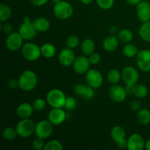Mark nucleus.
<instances>
[{
    "instance_id": "42",
    "label": "nucleus",
    "mask_w": 150,
    "mask_h": 150,
    "mask_svg": "<svg viewBox=\"0 0 150 150\" xmlns=\"http://www.w3.org/2000/svg\"><path fill=\"white\" fill-rule=\"evenodd\" d=\"M48 1L49 0H29V1L36 7H41V6L45 5L48 3Z\"/></svg>"
},
{
    "instance_id": "23",
    "label": "nucleus",
    "mask_w": 150,
    "mask_h": 150,
    "mask_svg": "<svg viewBox=\"0 0 150 150\" xmlns=\"http://www.w3.org/2000/svg\"><path fill=\"white\" fill-rule=\"evenodd\" d=\"M41 55L45 59H51L55 57L57 49L54 44L51 42H45L40 46Z\"/></svg>"
},
{
    "instance_id": "36",
    "label": "nucleus",
    "mask_w": 150,
    "mask_h": 150,
    "mask_svg": "<svg viewBox=\"0 0 150 150\" xmlns=\"http://www.w3.org/2000/svg\"><path fill=\"white\" fill-rule=\"evenodd\" d=\"M98 7L103 10H108L113 7L114 0H96Z\"/></svg>"
},
{
    "instance_id": "19",
    "label": "nucleus",
    "mask_w": 150,
    "mask_h": 150,
    "mask_svg": "<svg viewBox=\"0 0 150 150\" xmlns=\"http://www.w3.org/2000/svg\"><path fill=\"white\" fill-rule=\"evenodd\" d=\"M145 141L139 133H133L127 139V149L128 150H142L145 148Z\"/></svg>"
},
{
    "instance_id": "17",
    "label": "nucleus",
    "mask_w": 150,
    "mask_h": 150,
    "mask_svg": "<svg viewBox=\"0 0 150 150\" xmlns=\"http://www.w3.org/2000/svg\"><path fill=\"white\" fill-rule=\"evenodd\" d=\"M73 89L76 95L81 96L84 100H92L95 95V89L89 86L87 83L86 84L77 83L75 85Z\"/></svg>"
},
{
    "instance_id": "16",
    "label": "nucleus",
    "mask_w": 150,
    "mask_h": 150,
    "mask_svg": "<svg viewBox=\"0 0 150 150\" xmlns=\"http://www.w3.org/2000/svg\"><path fill=\"white\" fill-rule=\"evenodd\" d=\"M76 57L73 49L69 48H63L59 54L58 60L60 64L64 67H70L73 65Z\"/></svg>"
},
{
    "instance_id": "21",
    "label": "nucleus",
    "mask_w": 150,
    "mask_h": 150,
    "mask_svg": "<svg viewBox=\"0 0 150 150\" xmlns=\"http://www.w3.org/2000/svg\"><path fill=\"white\" fill-rule=\"evenodd\" d=\"M119 42L120 40L118 37L113 35H109L103 41V48L106 52H114L118 48Z\"/></svg>"
},
{
    "instance_id": "45",
    "label": "nucleus",
    "mask_w": 150,
    "mask_h": 150,
    "mask_svg": "<svg viewBox=\"0 0 150 150\" xmlns=\"http://www.w3.org/2000/svg\"><path fill=\"white\" fill-rule=\"evenodd\" d=\"M80 1L83 4H90L91 3L93 2L94 0H80Z\"/></svg>"
},
{
    "instance_id": "18",
    "label": "nucleus",
    "mask_w": 150,
    "mask_h": 150,
    "mask_svg": "<svg viewBox=\"0 0 150 150\" xmlns=\"http://www.w3.org/2000/svg\"><path fill=\"white\" fill-rule=\"evenodd\" d=\"M136 13L139 20L142 23L150 21V3L142 0L136 5Z\"/></svg>"
},
{
    "instance_id": "9",
    "label": "nucleus",
    "mask_w": 150,
    "mask_h": 150,
    "mask_svg": "<svg viewBox=\"0 0 150 150\" xmlns=\"http://www.w3.org/2000/svg\"><path fill=\"white\" fill-rule=\"evenodd\" d=\"M86 83L93 89H99L103 83V76L102 73L95 69H89L85 74Z\"/></svg>"
},
{
    "instance_id": "41",
    "label": "nucleus",
    "mask_w": 150,
    "mask_h": 150,
    "mask_svg": "<svg viewBox=\"0 0 150 150\" xmlns=\"http://www.w3.org/2000/svg\"><path fill=\"white\" fill-rule=\"evenodd\" d=\"M130 108H131L133 111H139V110L142 108V104H141V103L139 102V100H133L130 103Z\"/></svg>"
},
{
    "instance_id": "27",
    "label": "nucleus",
    "mask_w": 150,
    "mask_h": 150,
    "mask_svg": "<svg viewBox=\"0 0 150 150\" xmlns=\"http://www.w3.org/2000/svg\"><path fill=\"white\" fill-rule=\"evenodd\" d=\"M122 53L127 58H133L137 56L138 53H139V50L138 48L133 43H126L125 46L123 47Z\"/></svg>"
},
{
    "instance_id": "33",
    "label": "nucleus",
    "mask_w": 150,
    "mask_h": 150,
    "mask_svg": "<svg viewBox=\"0 0 150 150\" xmlns=\"http://www.w3.org/2000/svg\"><path fill=\"white\" fill-rule=\"evenodd\" d=\"M79 43H80L79 38L77 35H70V36L66 39L65 41L66 47L70 48V49H74V48H77V47L79 46Z\"/></svg>"
},
{
    "instance_id": "22",
    "label": "nucleus",
    "mask_w": 150,
    "mask_h": 150,
    "mask_svg": "<svg viewBox=\"0 0 150 150\" xmlns=\"http://www.w3.org/2000/svg\"><path fill=\"white\" fill-rule=\"evenodd\" d=\"M32 23H33L34 26H35L38 32H41V33L47 32L50 29V26H51L49 20L44 17L38 18L35 19L32 21Z\"/></svg>"
},
{
    "instance_id": "47",
    "label": "nucleus",
    "mask_w": 150,
    "mask_h": 150,
    "mask_svg": "<svg viewBox=\"0 0 150 150\" xmlns=\"http://www.w3.org/2000/svg\"><path fill=\"white\" fill-rule=\"evenodd\" d=\"M23 22H32V21H31V18L29 16H26V17H24V18H23Z\"/></svg>"
},
{
    "instance_id": "35",
    "label": "nucleus",
    "mask_w": 150,
    "mask_h": 150,
    "mask_svg": "<svg viewBox=\"0 0 150 150\" xmlns=\"http://www.w3.org/2000/svg\"><path fill=\"white\" fill-rule=\"evenodd\" d=\"M47 104H48V103H47L46 99L45 100L43 99V98H37V99H35V100L33 101V104H32V105H33L35 111H43V110L45 109Z\"/></svg>"
},
{
    "instance_id": "15",
    "label": "nucleus",
    "mask_w": 150,
    "mask_h": 150,
    "mask_svg": "<svg viewBox=\"0 0 150 150\" xmlns=\"http://www.w3.org/2000/svg\"><path fill=\"white\" fill-rule=\"evenodd\" d=\"M18 32L24 40H31L37 35L38 31L32 22H23L19 26Z\"/></svg>"
},
{
    "instance_id": "32",
    "label": "nucleus",
    "mask_w": 150,
    "mask_h": 150,
    "mask_svg": "<svg viewBox=\"0 0 150 150\" xmlns=\"http://www.w3.org/2000/svg\"><path fill=\"white\" fill-rule=\"evenodd\" d=\"M18 133L16 127H6L2 130V136L6 141H13L17 137Z\"/></svg>"
},
{
    "instance_id": "2",
    "label": "nucleus",
    "mask_w": 150,
    "mask_h": 150,
    "mask_svg": "<svg viewBox=\"0 0 150 150\" xmlns=\"http://www.w3.org/2000/svg\"><path fill=\"white\" fill-rule=\"evenodd\" d=\"M67 96L64 92L59 89H52L46 95L48 105L51 108H64Z\"/></svg>"
},
{
    "instance_id": "10",
    "label": "nucleus",
    "mask_w": 150,
    "mask_h": 150,
    "mask_svg": "<svg viewBox=\"0 0 150 150\" xmlns=\"http://www.w3.org/2000/svg\"><path fill=\"white\" fill-rule=\"evenodd\" d=\"M23 40H24L18 32H13L7 35L5 40V45L9 51H16L22 48Z\"/></svg>"
},
{
    "instance_id": "39",
    "label": "nucleus",
    "mask_w": 150,
    "mask_h": 150,
    "mask_svg": "<svg viewBox=\"0 0 150 150\" xmlns=\"http://www.w3.org/2000/svg\"><path fill=\"white\" fill-rule=\"evenodd\" d=\"M89 62H90L91 64L92 65H97V64H99L101 61V56L98 53H92L91 55H89Z\"/></svg>"
},
{
    "instance_id": "7",
    "label": "nucleus",
    "mask_w": 150,
    "mask_h": 150,
    "mask_svg": "<svg viewBox=\"0 0 150 150\" xmlns=\"http://www.w3.org/2000/svg\"><path fill=\"white\" fill-rule=\"evenodd\" d=\"M121 73L122 79L126 86H133L139 82V73L133 66H126Z\"/></svg>"
},
{
    "instance_id": "13",
    "label": "nucleus",
    "mask_w": 150,
    "mask_h": 150,
    "mask_svg": "<svg viewBox=\"0 0 150 150\" xmlns=\"http://www.w3.org/2000/svg\"><path fill=\"white\" fill-rule=\"evenodd\" d=\"M90 65L89 57L81 55L76 57L72 67L77 74H86V72L90 69Z\"/></svg>"
},
{
    "instance_id": "20",
    "label": "nucleus",
    "mask_w": 150,
    "mask_h": 150,
    "mask_svg": "<svg viewBox=\"0 0 150 150\" xmlns=\"http://www.w3.org/2000/svg\"><path fill=\"white\" fill-rule=\"evenodd\" d=\"M33 105L27 102H23L19 104L16 108V114L21 119L30 118L34 112Z\"/></svg>"
},
{
    "instance_id": "11",
    "label": "nucleus",
    "mask_w": 150,
    "mask_h": 150,
    "mask_svg": "<svg viewBox=\"0 0 150 150\" xmlns=\"http://www.w3.org/2000/svg\"><path fill=\"white\" fill-rule=\"evenodd\" d=\"M136 64L142 72H150V50L142 49L139 51L136 57Z\"/></svg>"
},
{
    "instance_id": "28",
    "label": "nucleus",
    "mask_w": 150,
    "mask_h": 150,
    "mask_svg": "<svg viewBox=\"0 0 150 150\" xmlns=\"http://www.w3.org/2000/svg\"><path fill=\"white\" fill-rule=\"evenodd\" d=\"M137 120L140 124L148 125L150 123V111L147 108H141L137 113Z\"/></svg>"
},
{
    "instance_id": "25",
    "label": "nucleus",
    "mask_w": 150,
    "mask_h": 150,
    "mask_svg": "<svg viewBox=\"0 0 150 150\" xmlns=\"http://www.w3.org/2000/svg\"><path fill=\"white\" fill-rule=\"evenodd\" d=\"M149 94V89L146 85L143 83H136L133 86V95L139 99L146 98Z\"/></svg>"
},
{
    "instance_id": "38",
    "label": "nucleus",
    "mask_w": 150,
    "mask_h": 150,
    "mask_svg": "<svg viewBox=\"0 0 150 150\" xmlns=\"http://www.w3.org/2000/svg\"><path fill=\"white\" fill-rule=\"evenodd\" d=\"M32 147H33L34 149L36 150H41L45 148V143L44 142V139H41V138L37 137L36 139H35L32 142Z\"/></svg>"
},
{
    "instance_id": "48",
    "label": "nucleus",
    "mask_w": 150,
    "mask_h": 150,
    "mask_svg": "<svg viewBox=\"0 0 150 150\" xmlns=\"http://www.w3.org/2000/svg\"><path fill=\"white\" fill-rule=\"evenodd\" d=\"M51 1H52L53 3H54V4H57V3L59 2V1H61L62 0H51Z\"/></svg>"
},
{
    "instance_id": "29",
    "label": "nucleus",
    "mask_w": 150,
    "mask_h": 150,
    "mask_svg": "<svg viewBox=\"0 0 150 150\" xmlns=\"http://www.w3.org/2000/svg\"><path fill=\"white\" fill-rule=\"evenodd\" d=\"M122 79V73L117 69H111L107 73V80L111 84H118Z\"/></svg>"
},
{
    "instance_id": "6",
    "label": "nucleus",
    "mask_w": 150,
    "mask_h": 150,
    "mask_svg": "<svg viewBox=\"0 0 150 150\" xmlns=\"http://www.w3.org/2000/svg\"><path fill=\"white\" fill-rule=\"evenodd\" d=\"M54 132V125L48 120H42L36 123L35 134L37 137L47 139L51 137Z\"/></svg>"
},
{
    "instance_id": "34",
    "label": "nucleus",
    "mask_w": 150,
    "mask_h": 150,
    "mask_svg": "<svg viewBox=\"0 0 150 150\" xmlns=\"http://www.w3.org/2000/svg\"><path fill=\"white\" fill-rule=\"evenodd\" d=\"M63 145L59 141L53 139L45 143L44 150H62Z\"/></svg>"
},
{
    "instance_id": "3",
    "label": "nucleus",
    "mask_w": 150,
    "mask_h": 150,
    "mask_svg": "<svg viewBox=\"0 0 150 150\" xmlns=\"http://www.w3.org/2000/svg\"><path fill=\"white\" fill-rule=\"evenodd\" d=\"M21 55L23 58L29 62H35L41 57L40 46L35 42H28L23 44L21 48Z\"/></svg>"
},
{
    "instance_id": "40",
    "label": "nucleus",
    "mask_w": 150,
    "mask_h": 150,
    "mask_svg": "<svg viewBox=\"0 0 150 150\" xmlns=\"http://www.w3.org/2000/svg\"><path fill=\"white\" fill-rule=\"evenodd\" d=\"M1 31L4 34L9 35L11 32H13V26L10 23H7V22H1Z\"/></svg>"
},
{
    "instance_id": "37",
    "label": "nucleus",
    "mask_w": 150,
    "mask_h": 150,
    "mask_svg": "<svg viewBox=\"0 0 150 150\" xmlns=\"http://www.w3.org/2000/svg\"><path fill=\"white\" fill-rule=\"evenodd\" d=\"M77 106V101L74 97H67L64 108L66 111H73Z\"/></svg>"
},
{
    "instance_id": "31",
    "label": "nucleus",
    "mask_w": 150,
    "mask_h": 150,
    "mask_svg": "<svg viewBox=\"0 0 150 150\" xmlns=\"http://www.w3.org/2000/svg\"><path fill=\"white\" fill-rule=\"evenodd\" d=\"M118 38L120 41L124 43H129L133 39V33L131 30L128 29H121L118 32Z\"/></svg>"
},
{
    "instance_id": "14",
    "label": "nucleus",
    "mask_w": 150,
    "mask_h": 150,
    "mask_svg": "<svg viewBox=\"0 0 150 150\" xmlns=\"http://www.w3.org/2000/svg\"><path fill=\"white\" fill-rule=\"evenodd\" d=\"M67 119V113L64 108H52L48 115V120L54 125H62Z\"/></svg>"
},
{
    "instance_id": "43",
    "label": "nucleus",
    "mask_w": 150,
    "mask_h": 150,
    "mask_svg": "<svg viewBox=\"0 0 150 150\" xmlns=\"http://www.w3.org/2000/svg\"><path fill=\"white\" fill-rule=\"evenodd\" d=\"M7 86H8V87L10 88V89H14L18 86V80H16V79H10V80H9V81L7 82Z\"/></svg>"
},
{
    "instance_id": "1",
    "label": "nucleus",
    "mask_w": 150,
    "mask_h": 150,
    "mask_svg": "<svg viewBox=\"0 0 150 150\" xmlns=\"http://www.w3.org/2000/svg\"><path fill=\"white\" fill-rule=\"evenodd\" d=\"M18 81L19 89L24 92H30L36 88L38 83V78L35 71L26 70L21 73Z\"/></svg>"
},
{
    "instance_id": "30",
    "label": "nucleus",
    "mask_w": 150,
    "mask_h": 150,
    "mask_svg": "<svg viewBox=\"0 0 150 150\" xmlns=\"http://www.w3.org/2000/svg\"><path fill=\"white\" fill-rule=\"evenodd\" d=\"M12 16L11 7L5 3L0 4V21L1 22H6Z\"/></svg>"
},
{
    "instance_id": "26",
    "label": "nucleus",
    "mask_w": 150,
    "mask_h": 150,
    "mask_svg": "<svg viewBox=\"0 0 150 150\" xmlns=\"http://www.w3.org/2000/svg\"><path fill=\"white\" fill-rule=\"evenodd\" d=\"M139 34L142 40L150 42V21L142 23L139 28Z\"/></svg>"
},
{
    "instance_id": "12",
    "label": "nucleus",
    "mask_w": 150,
    "mask_h": 150,
    "mask_svg": "<svg viewBox=\"0 0 150 150\" xmlns=\"http://www.w3.org/2000/svg\"><path fill=\"white\" fill-rule=\"evenodd\" d=\"M108 95L114 102L122 103L127 98V92L125 87H123L119 84H114L110 87Z\"/></svg>"
},
{
    "instance_id": "4",
    "label": "nucleus",
    "mask_w": 150,
    "mask_h": 150,
    "mask_svg": "<svg viewBox=\"0 0 150 150\" xmlns=\"http://www.w3.org/2000/svg\"><path fill=\"white\" fill-rule=\"evenodd\" d=\"M36 124L30 118L21 119L16 126L18 136L23 139H26L35 133Z\"/></svg>"
},
{
    "instance_id": "44",
    "label": "nucleus",
    "mask_w": 150,
    "mask_h": 150,
    "mask_svg": "<svg viewBox=\"0 0 150 150\" xmlns=\"http://www.w3.org/2000/svg\"><path fill=\"white\" fill-rule=\"evenodd\" d=\"M142 1V0H126V1H127L129 4H130V5H136V6L138 4H139Z\"/></svg>"
},
{
    "instance_id": "24",
    "label": "nucleus",
    "mask_w": 150,
    "mask_h": 150,
    "mask_svg": "<svg viewBox=\"0 0 150 150\" xmlns=\"http://www.w3.org/2000/svg\"><path fill=\"white\" fill-rule=\"evenodd\" d=\"M95 42L90 38H86L81 43V50L83 55L89 57V55L95 52Z\"/></svg>"
},
{
    "instance_id": "5",
    "label": "nucleus",
    "mask_w": 150,
    "mask_h": 150,
    "mask_svg": "<svg viewBox=\"0 0 150 150\" xmlns=\"http://www.w3.org/2000/svg\"><path fill=\"white\" fill-rule=\"evenodd\" d=\"M54 14L60 20H67L72 17L74 13L73 5L67 1L62 0L59 2L54 4Z\"/></svg>"
},
{
    "instance_id": "8",
    "label": "nucleus",
    "mask_w": 150,
    "mask_h": 150,
    "mask_svg": "<svg viewBox=\"0 0 150 150\" xmlns=\"http://www.w3.org/2000/svg\"><path fill=\"white\" fill-rule=\"evenodd\" d=\"M111 138L121 149H127V139L125 130L120 125H115L111 130Z\"/></svg>"
},
{
    "instance_id": "46",
    "label": "nucleus",
    "mask_w": 150,
    "mask_h": 150,
    "mask_svg": "<svg viewBox=\"0 0 150 150\" xmlns=\"http://www.w3.org/2000/svg\"><path fill=\"white\" fill-rule=\"evenodd\" d=\"M146 150H150V139L145 142V148Z\"/></svg>"
}]
</instances>
